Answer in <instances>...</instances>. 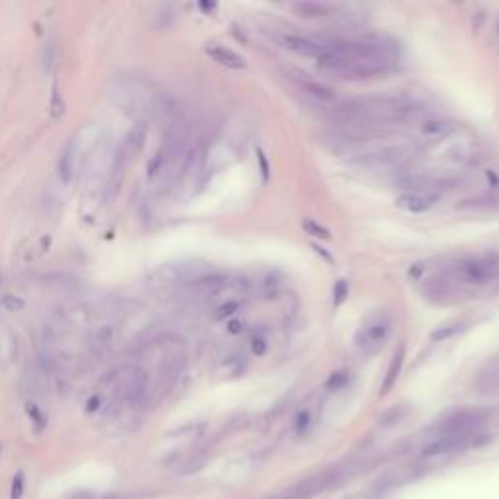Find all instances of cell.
I'll return each instance as SVG.
<instances>
[{
    "label": "cell",
    "instance_id": "1",
    "mask_svg": "<svg viewBox=\"0 0 499 499\" xmlns=\"http://www.w3.org/2000/svg\"><path fill=\"white\" fill-rule=\"evenodd\" d=\"M390 332H392V320H390L388 312L376 310V312L369 314L365 322L361 324V328L355 333V346L367 357L376 355L386 344Z\"/></svg>",
    "mask_w": 499,
    "mask_h": 499
},
{
    "label": "cell",
    "instance_id": "2",
    "mask_svg": "<svg viewBox=\"0 0 499 499\" xmlns=\"http://www.w3.org/2000/svg\"><path fill=\"white\" fill-rule=\"evenodd\" d=\"M94 135L96 131L92 127H84L78 131L77 135L66 142L64 151L61 153V158H59V178L63 181H71L78 174V170L82 168L86 156L90 153V146H92V141H94Z\"/></svg>",
    "mask_w": 499,
    "mask_h": 499
},
{
    "label": "cell",
    "instance_id": "3",
    "mask_svg": "<svg viewBox=\"0 0 499 499\" xmlns=\"http://www.w3.org/2000/svg\"><path fill=\"white\" fill-rule=\"evenodd\" d=\"M499 271V261L496 256H474L461 259L455 268L452 275L464 285H486L494 281Z\"/></svg>",
    "mask_w": 499,
    "mask_h": 499
},
{
    "label": "cell",
    "instance_id": "4",
    "mask_svg": "<svg viewBox=\"0 0 499 499\" xmlns=\"http://www.w3.org/2000/svg\"><path fill=\"white\" fill-rule=\"evenodd\" d=\"M457 129H459V125L450 119H445V117H425L423 121L418 123V135L423 141L439 144L441 141L448 139Z\"/></svg>",
    "mask_w": 499,
    "mask_h": 499
},
{
    "label": "cell",
    "instance_id": "5",
    "mask_svg": "<svg viewBox=\"0 0 499 499\" xmlns=\"http://www.w3.org/2000/svg\"><path fill=\"white\" fill-rule=\"evenodd\" d=\"M437 199L439 195L435 192H415V190H410V192H404L402 195L396 197V207L406 211V213H411V215H422V213H427L435 207Z\"/></svg>",
    "mask_w": 499,
    "mask_h": 499
},
{
    "label": "cell",
    "instance_id": "6",
    "mask_svg": "<svg viewBox=\"0 0 499 499\" xmlns=\"http://www.w3.org/2000/svg\"><path fill=\"white\" fill-rule=\"evenodd\" d=\"M117 340V328L114 324H105L100 326L96 332L90 335L88 340V357L100 359L110 353V349L114 347Z\"/></svg>",
    "mask_w": 499,
    "mask_h": 499
},
{
    "label": "cell",
    "instance_id": "7",
    "mask_svg": "<svg viewBox=\"0 0 499 499\" xmlns=\"http://www.w3.org/2000/svg\"><path fill=\"white\" fill-rule=\"evenodd\" d=\"M293 82L298 86L300 92H305L307 96L314 98L316 102H333L335 100V92H333L328 84H324L320 80L307 77V75H294Z\"/></svg>",
    "mask_w": 499,
    "mask_h": 499
},
{
    "label": "cell",
    "instance_id": "8",
    "mask_svg": "<svg viewBox=\"0 0 499 499\" xmlns=\"http://www.w3.org/2000/svg\"><path fill=\"white\" fill-rule=\"evenodd\" d=\"M205 51L213 61H217L218 64H222L227 68H234V71L246 68V59H244L242 55H238L236 51H232V49L220 45V43H209L205 47Z\"/></svg>",
    "mask_w": 499,
    "mask_h": 499
},
{
    "label": "cell",
    "instance_id": "9",
    "mask_svg": "<svg viewBox=\"0 0 499 499\" xmlns=\"http://www.w3.org/2000/svg\"><path fill=\"white\" fill-rule=\"evenodd\" d=\"M404 361H406V346L402 344V346L394 351L392 359H390V365H388L386 376H384L383 384H381V396H386V394L394 388V384H396L398 379H400L402 367H404Z\"/></svg>",
    "mask_w": 499,
    "mask_h": 499
},
{
    "label": "cell",
    "instance_id": "10",
    "mask_svg": "<svg viewBox=\"0 0 499 499\" xmlns=\"http://www.w3.org/2000/svg\"><path fill=\"white\" fill-rule=\"evenodd\" d=\"M476 386L484 392L499 388V357H494L482 365V369L476 376Z\"/></svg>",
    "mask_w": 499,
    "mask_h": 499
},
{
    "label": "cell",
    "instance_id": "11",
    "mask_svg": "<svg viewBox=\"0 0 499 499\" xmlns=\"http://www.w3.org/2000/svg\"><path fill=\"white\" fill-rule=\"evenodd\" d=\"M283 277L277 271H266L257 277V293L264 298H273L281 291Z\"/></svg>",
    "mask_w": 499,
    "mask_h": 499
},
{
    "label": "cell",
    "instance_id": "12",
    "mask_svg": "<svg viewBox=\"0 0 499 499\" xmlns=\"http://www.w3.org/2000/svg\"><path fill=\"white\" fill-rule=\"evenodd\" d=\"M289 8L294 10L300 18H322V16L330 14V6L324 2H293Z\"/></svg>",
    "mask_w": 499,
    "mask_h": 499
},
{
    "label": "cell",
    "instance_id": "13",
    "mask_svg": "<svg viewBox=\"0 0 499 499\" xmlns=\"http://www.w3.org/2000/svg\"><path fill=\"white\" fill-rule=\"evenodd\" d=\"M464 322L457 320V322H450V324H445V326H439L435 332L431 333V342H435V344H441V342H447L450 337H455L457 333H461L464 330Z\"/></svg>",
    "mask_w": 499,
    "mask_h": 499
},
{
    "label": "cell",
    "instance_id": "14",
    "mask_svg": "<svg viewBox=\"0 0 499 499\" xmlns=\"http://www.w3.org/2000/svg\"><path fill=\"white\" fill-rule=\"evenodd\" d=\"M242 307V303L240 300H229V303H222V305H218L215 308V312H213V318L215 320H227V318H231L234 316L238 310Z\"/></svg>",
    "mask_w": 499,
    "mask_h": 499
},
{
    "label": "cell",
    "instance_id": "15",
    "mask_svg": "<svg viewBox=\"0 0 499 499\" xmlns=\"http://www.w3.org/2000/svg\"><path fill=\"white\" fill-rule=\"evenodd\" d=\"M303 229L307 231V234L314 236V238H320V240H330V238H332L330 231H328L326 227H322L320 222L312 220V218H307V220L303 222Z\"/></svg>",
    "mask_w": 499,
    "mask_h": 499
},
{
    "label": "cell",
    "instance_id": "16",
    "mask_svg": "<svg viewBox=\"0 0 499 499\" xmlns=\"http://www.w3.org/2000/svg\"><path fill=\"white\" fill-rule=\"evenodd\" d=\"M250 347H252V353H254L256 357H264V355L268 353V347H269L266 335H261V333L252 335V340H250Z\"/></svg>",
    "mask_w": 499,
    "mask_h": 499
},
{
    "label": "cell",
    "instance_id": "17",
    "mask_svg": "<svg viewBox=\"0 0 499 499\" xmlns=\"http://www.w3.org/2000/svg\"><path fill=\"white\" fill-rule=\"evenodd\" d=\"M347 294H349V283L346 279H340V281L335 283V287H333V307L344 305Z\"/></svg>",
    "mask_w": 499,
    "mask_h": 499
},
{
    "label": "cell",
    "instance_id": "18",
    "mask_svg": "<svg viewBox=\"0 0 499 499\" xmlns=\"http://www.w3.org/2000/svg\"><path fill=\"white\" fill-rule=\"evenodd\" d=\"M347 383H349V371H337L333 372L332 376L328 379L326 388H328V390H340V388H344Z\"/></svg>",
    "mask_w": 499,
    "mask_h": 499
},
{
    "label": "cell",
    "instance_id": "19",
    "mask_svg": "<svg viewBox=\"0 0 499 499\" xmlns=\"http://www.w3.org/2000/svg\"><path fill=\"white\" fill-rule=\"evenodd\" d=\"M24 300L22 298H18V296H14V294H6L4 298H2V307L6 308V310H10V312H16V310H22L24 308Z\"/></svg>",
    "mask_w": 499,
    "mask_h": 499
},
{
    "label": "cell",
    "instance_id": "20",
    "mask_svg": "<svg viewBox=\"0 0 499 499\" xmlns=\"http://www.w3.org/2000/svg\"><path fill=\"white\" fill-rule=\"evenodd\" d=\"M24 494V476L22 474H16V478L12 480V489H10V499H20Z\"/></svg>",
    "mask_w": 499,
    "mask_h": 499
},
{
    "label": "cell",
    "instance_id": "21",
    "mask_svg": "<svg viewBox=\"0 0 499 499\" xmlns=\"http://www.w3.org/2000/svg\"><path fill=\"white\" fill-rule=\"evenodd\" d=\"M308 423H310V413L308 411H300L298 418H296V429L298 431H305L308 427Z\"/></svg>",
    "mask_w": 499,
    "mask_h": 499
},
{
    "label": "cell",
    "instance_id": "22",
    "mask_svg": "<svg viewBox=\"0 0 499 499\" xmlns=\"http://www.w3.org/2000/svg\"><path fill=\"white\" fill-rule=\"evenodd\" d=\"M29 415H34V420H36V423H38L39 429H41V427L45 425V418L41 415V411H39L36 406H31V408H29Z\"/></svg>",
    "mask_w": 499,
    "mask_h": 499
},
{
    "label": "cell",
    "instance_id": "23",
    "mask_svg": "<svg viewBox=\"0 0 499 499\" xmlns=\"http://www.w3.org/2000/svg\"><path fill=\"white\" fill-rule=\"evenodd\" d=\"M227 328H229V332L231 333H240L244 328V322L242 320H231L227 324Z\"/></svg>",
    "mask_w": 499,
    "mask_h": 499
},
{
    "label": "cell",
    "instance_id": "24",
    "mask_svg": "<svg viewBox=\"0 0 499 499\" xmlns=\"http://www.w3.org/2000/svg\"><path fill=\"white\" fill-rule=\"evenodd\" d=\"M257 160H259V164H261V174H264V179H268L269 166H268V160H266V156H264L261 153H257Z\"/></svg>",
    "mask_w": 499,
    "mask_h": 499
}]
</instances>
